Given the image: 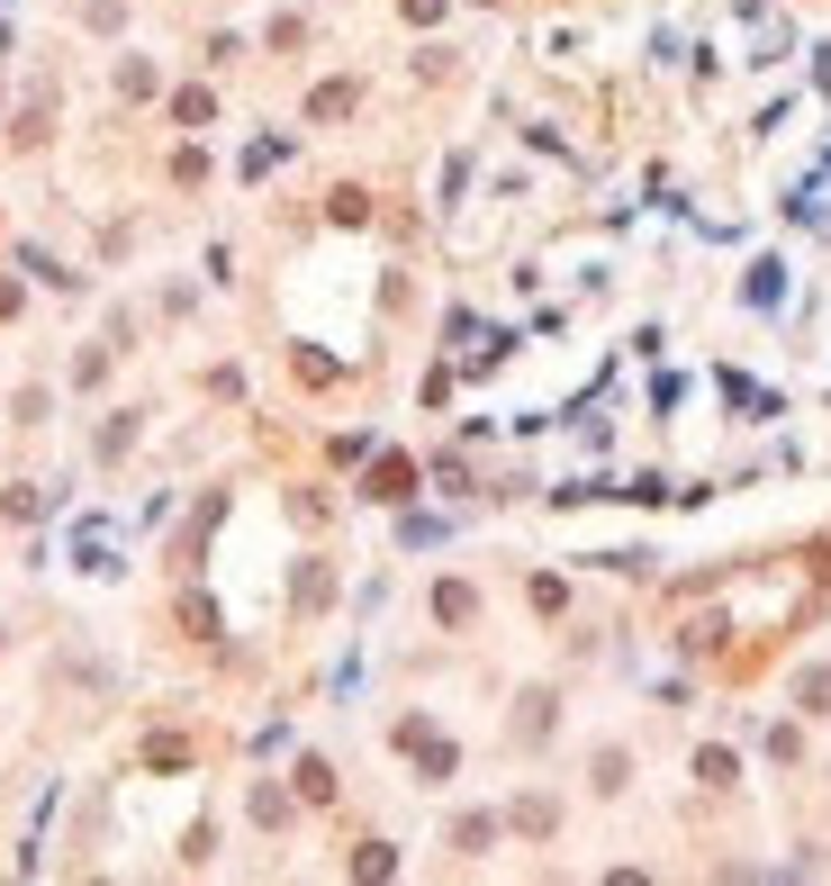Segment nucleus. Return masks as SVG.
<instances>
[{"label": "nucleus", "instance_id": "obj_1", "mask_svg": "<svg viewBox=\"0 0 831 886\" xmlns=\"http://www.w3.org/2000/svg\"><path fill=\"white\" fill-rule=\"evenodd\" d=\"M416 489V461L407 452H380V470H371V498H407Z\"/></svg>", "mask_w": 831, "mask_h": 886}, {"label": "nucleus", "instance_id": "obj_2", "mask_svg": "<svg viewBox=\"0 0 831 886\" xmlns=\"http://www.w3.org/2000/svg\"><path fill=\"white\" fill-rule=\"evenodd\" d=\"M795 706H804V715H831V669H804V678H795Z\"/></svg>", "mask_w": 831, "mask_h": 886}, {"label": "nucleus", "instance_id": "obj_3", "mask_svg": "<svg viewBox=\"0 0 831 886\" xmlns=\"http://www.w3.org/2000/svg\"><path fill=\"white\" fill-rule=\"evenodd\" d=\"M434 616H443V625H470L479 597H470V588H434Z\"/></svg>", "mask_w": 831, "mask_h": 886}, {"label": "nucleus", "instance_id": "obj_4", "mask_svg": "<svg viewBox=\"0 0 831 886\" xmlns=\"http://www.w3.org/2000/svg\"><path fill=\"white\" fill-rule=\"evenodd\" d=\"M343 109H353V82H326V91L308 100V118H343Z\"/></svg>", "mask_w": 831, "mask_h": 886}, {"label": "nucleus", "instance_id": "obj_5", "mask_svg": "<svg viewBox=\"0 0 831 886\" xmlns=\"http://www.w3.org/2000/svg\"><path fill=\"white\" fill-rule=\"evenodd\" d=\"M299 796H317V805H326V796H334V769H326V760H299Z\"/></svg>", "mask_w": 831, "mask_h": 886}]
</instances>
